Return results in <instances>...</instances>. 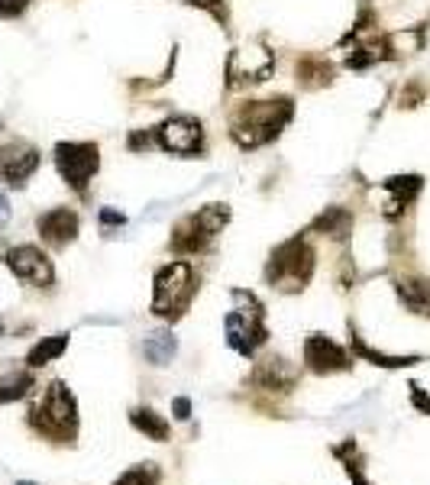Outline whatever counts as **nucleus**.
<instances>
[{"label":"nucleus","mask_w":430,"mask_h":485,"mask_svg":"<svg viewBox=\"0 0 430 485\" xmlns=\"http://www.w3.org/2000/svg\"><path fill=\"white\" fill-rule=\"evenodd\" d=\"M294 120L292 98L269 100H246L230 117V139L239 149L269 146L272 139L282 136V130Z\"/></svg>","instance_id":"1"},{"label":"nucleus","mask_w":430,"mask_h":485,"mask_svg":"<svg viewBox=\"0 0 430 485\" xmlns=\"http://www.w3.org/2000/svg\"><path fill=\"white\" fill-rule=\"evenodd\" d=\"M30 427L46 440H52V443H75L78 401L61 378H55L42 388L39 401L30 408Z\"/></svg>","instance_id":"2"},{"label":"nucleus","mask_w":430,"mask_h":485,"mask_svg":"<svg viewBox=\"0 0 430 485\" xmlns=\"http://www.w3.org/2000/svg\"><path fill=\"white\" fill-rule=\"evenodd\" d=\"M194 294H198V272H194L192 262H165L153 275V304H149V311L162 321L175 323L188 314Z\"/></svg>","instance_id":"3"},{"label":"nucleus","mask_w":430,"mask_h":485,"mask_svg":"<svg viewBox=\"0 0 430 485\" xmlns=\"http://www.w3.org/2000/svg\"><path fill=\"white\" fill-rule=\"evenodd\" d=\"M233 311L223 317V331L233 353L253 359L266 343H269V327H266V308L253 292L233 288Z\"/></svg>","instance_id":"4"},{"label":"nucleus","mask_w":430,"mask_h":485,"mask_svg":"<svg viewBox=\"0 0 430 485\" xmlns=\"http://www.w3.org/2000/svg\"><path fill=\"white\" fill-rule=\"evenodd\" d=\"M314 269H317L314 247L307 243L304 233H298V237L285 239L278 249H272V259L266 266V282L272 288H278V292L294 294V292H304L307 282L314 278Z\"/></svg>","instance_id":"5"},{"label":"nucleus","mask_w":430,"mask_h":485,"mask_svg":"<svg viewBox=\"0 0 430 485\" xmlns=\"http://www.w3.org/2000/svg\"><path fill=\"white\" fill-rule=\"evenodd\" d=\"M230 224V208L227 204H204L194 214L182 217L172 227L169 249L175 256H198L214 243L217 233H223V227Z\"/></svg>","instance_id":"6"},{"label":"nucleus","mask_w":430,"mask_h":485,"mask_svg":"<svg viewBox=\"0 0 430 485\" xmlns=\"http://www.w3.org/2000/svg\"><path fill=\"white\" fill-rule=\"evenodd\" d=\"M155 149L172 155H182V159H201L204 149H208V133L204 124L192 114H172L165 117L159 126H153Z\"/></svg>","instance_id":"7"},{"label":"nucleus","mask_w":430,"mask_h":485,"mask_svg":"<svg viewBox=\"0 0 430 485\" xmlns=\"http://www.w3.org/2000/svg\"><path fill=\"white\" fill-rule=\"evenodd\" d=\"M55 169L71 191L88 194V185L100 169L98 143H59L55 146Z\"/></svg>","instance_id":"8"},{"label":"nucleus","mask_w":430,"mask_h":485,"mask_svg":"<svg viewBox=\"0 0 430 485\" xmlns=\"http://www.w3.org/2000/svg\"><path fill=\"white\" fill-rule=\"evenodd\" d=\"M4 262H7V269L14 272L20 282L33 288H52L55 285V266L46 253L33 243H20V247H10L4 253Z\"/></svg>","instance_id":"9"},{"label":"nucleus","mask_w":430,"mask_h":485,"mask_svg":"<svg viewBox=\"0 0 430 485\" xmlns=\"http://www.w3.org/2000/svg\"><path fill=\"white\" fill-rule=\"evenodd\" d=\"M39 162V149L26 139H7L0 143V182L10 188H23L33 175H36Z\"/></svg>","instance_id":"10"},{"label":"nucleus","mask_w":430,"mask_h":485,"mask_svg":"<svg viewBox=\"0 0 430 485\" xmlns=\"http://www.w3.org/2000/svg\"><path fill=\"white\" fill-rule=\"evenodd\" d=\"M304 369L314 372V376H337V372H350L353 369V356L340 347L337 340L323 337V333H311L304 337Z\"/></svg>","instance_id":"11"},{"label":"nucleus","mask_w":430,"mask_h":485,"mask_svg":"<svg viewBox=\"0 0 430 485\" xmlns=\"http://www.w3.org/2000/svg\"><path fill=\"white\" fill-rule=\"evenodd\" d=\"M36 230H39V239L52 249H65L69 243L78 239V230H81V217L78 210L71 208H52L46 214L36 217Z\"/></svg>","instance_id":"12"},{"label":"nucleus","mask_w":430,"mask_h":485,"mask_svg":"<svg viewBox=\"0 0 430 485\" xmlns=\"http://www.w3.org/2000/svg\"><path fill=\"white\" fill-rule=\"evenodd\" d=\"M421 188H424L421 175L385 178V182H382V204H379L385 220H398V217L405 214L411 204H415V198L421 194Z\"/></svg>","instance_id":"13"},{"label":"nucleus","mask_w":430,"mask_h":485,"mask_svg":"<svg viewBox=\"0 0 430 485\" xmlns=\"http://www.w3.org/2000/svg\"><path fill=\"white\" fill-rule=\"evenodd\" d=\"M253 386L262 388V392L288 395L294 386H298V369H294L288 359H282V356H266L262 362H256Z\"/></svg>","instance_id":"14"},{"label":"nucleus","mask_w":430,"mask_h":485,"mask_svg":"<svg viewBox=\"0 0 430 485\" xmlns=\"http://www.w3.org/2000/svg\"><path fill=\"white\" fill-rule=\"evenodd\" d=\"M350 350H353V356L372 362V366H382V369H405V366H415V362H421V356H388V353H379V350H372L366 340L360 337V331H356L353 323H350Z\"/></svg>","instance_id":"15"},{"label":"nucleus","mask_w":430,"mask_h":485,"mask_svg":"<svg viewBox=\"0 0 430 485\" xmlns=\"http://www.w3.org/2000/svg\"><path fill=\"white\" fill-rule=\"evenodd\" d=\"M395 294L405 304V311L417 317H430V282H424V278H398Z\"/></svg>","instance_id":"16"},{"label":"nucleus","mask_w":430,"mask_h":485,"mask_svg":"<svg viewBox=\"0 0 430 485\" xmlns=\"http://www.w3.org/2000/svg\"><path fill=\"white\" fill-rule=\"evenodd\" d=\"M311 230L323 233V237H331V239H346L353 233V214L346 208H340V204H333V208L321 210V214L311 220Z\"/></svg>","instance_id":"17"},{"label":"nucleus","mask_w":430,"mask_h":485,"mask_svg":"<svg viewBox=\"0 0 430 485\" xmlns=\"http://www.w3.org/2000/svg\"><path fill=\"white\" fill-rule=\"evenodd\" d=\"M130 424H133V431H139L146 440H153V443H165L172 434L169 417H162L159 411H153V408H133Z\"/></svg>","instance_id":"18"},{"label":"nucleus","mask_w":430,"mask_h":485,"mask_svg":"<svg viewBox=\"0 0 430 485\" xmlns=\"http://www.w3.org/2000/svg\"><path fill=\"white\" fill-rule=\"evenodd\" d=\"M36 388L33 369H0V405L20 401Z\"/></svg>","instance_id":"19"},{"label":"nucleus","mask_w":430,"mask_h":485,"mask_svg":"<svg viewBox=\"0 0 430 485\" xmlns=\"http://www.w3.org/2000/svg\"><path fill=\"white\" fill-rule=\"evenodd\" d=\"M143 353H146V359L153 362L155 369L169 366V362L175 359V353H178L175 333H172V331H153V333H146V340H143Z\"/></svg>","instance_id":"20"},{"label":"nucleus","mask_w":430,"mask_h":485,"mask_svg":"<svg viewBox=\"0 0 430 485\" xmlns=\"http://www.w3.org/2000/svg\"><path fill=\"white\" fill-rule=\"evenodd\" d=\"M69 350V333H55V337H42L36 343V347L26 353V369H42V366H49V362H55L61 353Z\"/></svg>","instance_id":"21"},{"label":"nucleus","mask_w":430,"mask_h":485,"mask_svg":"<svg viewBox=\"0 0 430 485\" xmlns=\"http://www.w3.org/2000/svg\"><path fill=\"white\" fill-rule=\"evenodd\" d=\"M333 81V69L321 55H304L298 62V85L304 88H323Z\"/></svg>","instance_id":"22"},{"label":"nucleus","mask_w":430,"mask_h":485,"mask_svg":"<svg viewBox=\"0 0 430 485\" xmlns=\"http://www.w3.org/2000/svg\"><path fill=\"white\" fill-rule=\"evenodd\" d=\"M162 482V470L159 462H136L130 470H123L120 476L114 479V485H159Z\"/></svg>","instance_id":"23"},{"label":"nucleus","mask_w":430,"mask_h":485,"mask_svg":"<svg viewBox=\"0 0 430 485\" xmlns=\"http://www.w3.org/2000/svg\"><path fill=\"white\" fill-rule=\"evenodd\" d=\"M333 453H337V460L343 462L346 479H350V482H353V485H376V482H369V476H366V472H362V466L353 460V456H356V447H353V456H346V450H343V447H337V450H333Z\"/></svg>","instance_id":"24"},{"label":"nucleus","mask_w":430,"mask_h":485,"mask_svg":"<svg viewBox=\"0 0 430 485\" xmlns=\"http://www.w3.org/2000/svg\"><path fill=\"white\" fill-rule=\"evenodd\" d=\"M184 4H188V7L204 10V14H210L214 20L227 23V0H184Z\"/></svg>","instance_id":"25"},{"label":"nucleus","mask_w":430,"mask_h":485,"mask_svg":"<svg viewBox=\"0 0 430 485\" xmlns=\"http://www.w3.org/2000/svg\"><path fill=\"white\" fill-rule=\"evenodd\" d=\"M424 100V85L421 81H411L407 88H401V107H417Z\"/></svg>","instance_id":"26"},{"label":"nucleus","mask_w":430,"mask_h":485,"mask_svg":"<svg viewBox=\"0 0 430 485\" xmlns=\"http://www.w3.org/2000/svg\"><path fill=\"white\" fill-rule=\"evenodd\" d=\"M30 4L33 0H0V20H14V16L23 14Z\"/></svg>","instance_id":"27"},{"label":"nucleus","mask_w":430,"mask_h":485,"mask_svg":"<svg viewBox=\"0 0 430 485\" xmlns=\"http://www.w3.org/2000/svg\"><path fill=\"white\" fill-rule=\"evenodd\" d=\"M98 224L108 230V227H123L126 224V217L120 214V210H110V208H100L98 210Z\"/></svg>","instance_id":"28"},{"label":"nucleus","mask_w":430,"mask_h":485,"mask_svg":"<svg viewBox=\"0 0 430 485\" xmlns=\"http://www.w3.org/2000/svg\"><path fill=\"white\" fill-rule=\"evenodd\" d=\"M411 405H415L417 411H424V415H430V398H427V392H424L421 386H417V382H411Z\"/></svg>","instance_id":"29"},{"label":"nucleus","mask_w":430,"mask_h":485,"mask_svg":"<svg viewBox=\"0 0 430 485\" xmlns=\"http://www.w3.org/2000/svg\"><path fill=\"white\" fill-rule=\"evenodd\" d=\"M172 415H175V421H188L192 417V398H175L172 401Z\"/></svg>","instance_id":"30"},{"label":"nucleus","mask_w":430,"mask_h":485,"mask_svg":"<svg viewBox=\"0 0 430 485\" xmlns=\"http://www.w3.org/2000/svg\"><path fill=\"white\" fill-rule=\"evenodd\" d=\"M10 224V201H7V194L0 191V230Z\"/></svg>","instance_id":"31"},{"label":"nucleus","mask_w":430,"mask_h":485,"mask_svg":"<svg viewBox=\"0 0 430 485\" xmlns=\"http://www.w3.org/2000/svg\"><path fill=\"white\" fill-rule=\"evenodd\" d=\"M14 485H39V482H30V479H20V482H14Z\"/></svg>","instance_id":"32"},{"label":"nucleus","mask_w":430,"mask_h":485,"mask_svg":"<svg viewBox=\"0 0 430 485\" xmlns=\"http://www.w3.org/2000/svg\"><path fill=\"white\" fill-rule=\"evenodd\" d=\"M0 337H4V321H0Z\"/></svg>","instance_id":"33"}]
</instances>
